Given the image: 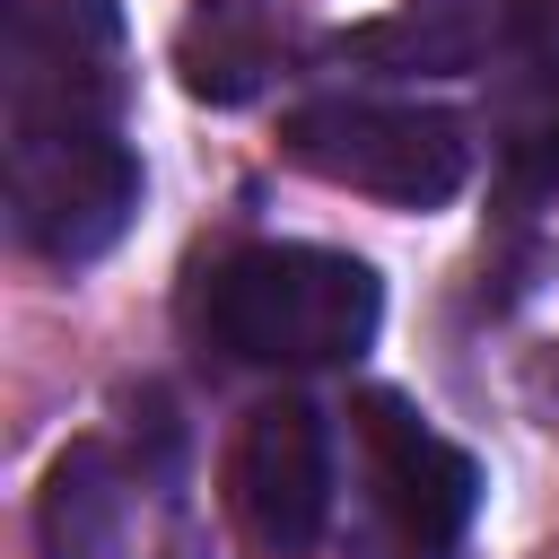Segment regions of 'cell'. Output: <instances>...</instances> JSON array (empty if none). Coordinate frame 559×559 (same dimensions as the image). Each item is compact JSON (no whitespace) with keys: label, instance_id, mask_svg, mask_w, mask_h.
Returning a JSON list of instances; mask_svg holds the SVG:
<instances>
[{"label":"cell","instance_id":"obj_1","mask_svg":"<svg viewBox=\"0 0 559 559\" xmlns=\"http://www.w3.org/2000/svg\"><path fill=\"white\" fill-rule=\"evenodd\" d=\"M201 323L236 367H349L384 323V288L323 245H245L210 271Z\"/></svg>","mask_w":559,"mask_h":559},{"label":"cell","instance_id":"obj_2","mask_svg":"<svg viewBox=\"0 0 559 559\" xmlns=\"http://www.w3.org/2000/svg\"><path fill=\"white\" fill-rule=\"evenodd\" d=\"M288 157L341 192H376L393 210H437L472 175V140L445 105H384V96H314L288 114Z\"/></svg>","mask_w":559,"mask_h":559},{"label":"cell","instance_id":"obj_3","mask_svg":"<svg viewBox=\"0 0 559 559\" xmlns=\"http://www.w3.org/2000/svg\"><path fill=\"white\" fill-rule=\"evenodd\" d=\"M140 210V157L105 122H44L9 140V227L44 262H96Z\"/></svg>","mask_w":559,"mask_h":559},{"label":"cell","instance_id":"obj_4","mask_svg":"<svg viewBox=\"0 0 559 559\" xmlns=\"http://www.w3.org/2000/svg\"><path fill=\"white\" fill-rule=\"evenodd\" d=\"M114 0H0V70H9V131L44 122H105L114 105Z\"/></svg>","mask_w":559,"mask_h":559},{"label":"cell","instance_id":"obj_5","mask_svg":"<svg viewBox=\"0 0 559 559\" xmlns=\"http://www.w3.org/2000/svg\"><path fill=\"white\" fill-rule=\"evenodd\" d=\"M358 445H367V480H376V507L393 515V533L437 559L472 533V507H480V463L437 437L402 393H367L358 402Z\"/></svg>","mask_w":559,"mask_h":559},{"label":"cell","instance_id":"obj_6","mask_svg":"<svg viewBox=\"0 0 559 559\" xmlns=\"http://www.w3.org/2000/svg\"><path fill=\"white\" fill-rule=\"evenodd\" d=\"M227 489H236V515L262 550L297 559L323 542L332 524V437H323V411L280 393L245 419L236 437V463H227Z\"/></svg>","mask_w":559,"mask_h":559},{"label":"cell","instance_id":"obj_7","mask_svg":"<svg viewBox=\"0 0 559 559\" xmlns=\"http://www.w3.org/2000/svg\"><path fill=\"white\" fill-rule=\"evenodd\" d=\"M515 35V0H402L358 35V61L393 79H463Z\"/></svg>","mask_w":559,"mask_h":559},{"label":"cell","instance_id":"obj_8","mask_svg":"<svg viewBox=\"0 0 559 559\" xmlns=\"http://www.w3.org/2000/svg\"><path fill=\"white\" fill-rule=\"evenodd\" d=\"M175 70L201 105H245L280 70V17L271 0H192L175 26Z\"/></svg>","mask_w":559,"mask_h":559},{"label":"cell","instance_id":"obj_9","mask_svg":"<svg viewBox=\"0 0 559 559\" xmlns=\"http://www.w3.org/2000/svg\"><path fill=\"white\" fill-rule=\"evenodd\" d=\"M122 524V463L114 445H70L52 463V489H44V550L52 559H96Z\"/></svg>","mask_w":559,"mask_h":559},{"label":"cell","instance_id":"obj_10","mask_svg":"<svg viewBox=\"0 0 559 559\" xmlns=\"http://www.w3.org/2000/svg\"><path fill=\"white\" fill-rule=\"evenodd\" d=\"M507 44H515V61L559 96V0H515V35H507Z\"/></svg>","mask_w":559,"mask_h":559}]
</instances>
